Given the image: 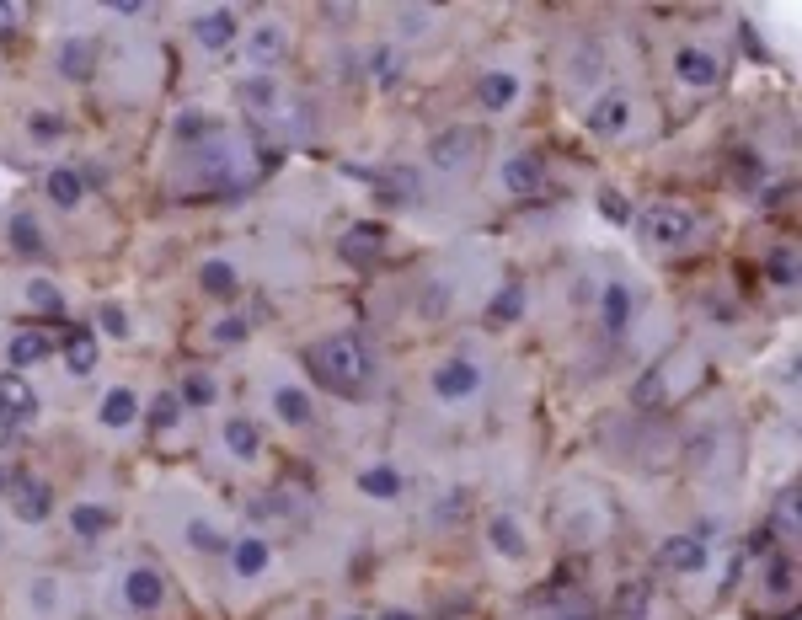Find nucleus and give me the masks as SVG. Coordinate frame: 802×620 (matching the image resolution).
Here are the masks:
<instances>
[{"label": "nucleus", "mask_w": 802, "mask_h": 620, "mask_svg": "<svg viewBox=\"0 0 802 620\" xmlns=\"http://www.w3.org/2000/svg\"><path fill=\"white\" fill-rule=\"evenodd\" d=\"M343 620H364V615H343Z\"/></svg>", "instance_id": "nucleus-51"}, {"label": "nucleus", "mask_w": 802, "mask_h": 620, "mask_svg": "<svg viewBox=\"0 0 802 620\" xmlns=\"http://www.w3.org/2000/svg\"><path fill=\"white\" fill-rule=\"evenodd\" d=\"M123 599H129V610H140V615L161 610V599H166V578H161L156 567H134L129 578H123Z\"/></svg>", "instance_id": "nucleus-8"}, {"label": "nucleus", "mask_w": 802, "mask_h": 620, "mask_svg": "<svg viewBox=\"0 0 802 620\" xmlns=\"http://www.w3.org/2000/svg\"><path fill=\"white\" fill-rule=\"evenodd\" d=\"M33 604H38V610H54V604H59V583H54V578H38V583H33Z\"/></svg>", "instance_id": "nucleus-46"}, {"label": "nucleus", "mask_w": 802, "mask_h": 620, "mask_svg": "<svg viewBox=\"0 0 802 620\" xmlns=\"http://www.w3.org/2000/svg\"><path fill=\"white\" fill-rule=\"evenodd\" d=\"M642 236L653 241L658 252H680V246L696 236V214L680 209V204H658V209L642 220Z\"/></svg>", "instance_id": "nucleus-2"}, {"label": "nucleus", "mask_w": 802, "mask_h": 620, "mask_svg": "<svg viewBox=\"0 0 802 620\" xmlns=\"http://www.w3.org/2000/svg\"><path fill=\"white\" fill-rule=\"evenodd\" d=\"M599 316H605L610 337H621L631 327V289L626 284H605V289H599Z\"/></svg>", "instance_id": "nucleus-15"}, {"label": "nucleus", "mask_w": 802, "mask_h": 620, "mask_svg": "<svg viewBox=\"0 0 802 620\" xmlns=\"http://www.w3.org/2000/svg\"><path fill=\"white\" fill-rule=\"evenodd\" d=\"M305 369H311V380H321L327 391L359 396L369 385V375H375V359H369V348L353 332H337V337H321V343L305 353Z\"/></svg>", "instance_id": "nucleus-1"}, {"label": "nucleus", "mask_w": 802, "mask_h": 620, "mask_svg": "<svg viewBox=\"0 0 802 620\" xmlns=\"http://www.w3.org/2000/svg\"><path fill=\"white\" fill-rule=\"evenodd\" d=\"M97 321H102V332H107V337H129V316H123L118 305H102V310H97Z\"/></svg>", "instance_id": "nucleus-43"}, {"label": "nucleus", "mask_w": 802, "mask_h": 620, "mask_svg": "<svg viewBox=\"0 0 802 620\" xmlns=\"http://www.w3.org/2000/svg\"><path fill=\"white\" fill-rule=\"evenodd\" d=\"M380 252H385V225H369V220H364V225H353L348 236H343V257H348V262H375Z\"/></svg>", "instance_id": "nucleus-14"}, {"label": "nucleus", "mask_w": 802, "mask_h": 620, "mask_svg": "<svg viewBox=\"0 0 802 620\" xmlns=\"http://www.w3.org/2000/svg\"><path fill=\"white\" fill-rule=\"evenodd\" d=\"M503 182H508V193H519V198H535L546 188V166H541V155L535 150H519V155H508V166H503Z\"/></svg>", "instance_id": "nucleus-9"}, {"label": "nucleus", "mask_w": 802, "mask_h": 620, "mask_svg": "<svg viewBox=\"0 0 802 620\" xmlns=\"http://www.w3.org/2000/svg\"><path fill=\"white\" fill-rule=\"evenodd\" d=\"M11 33H17V11L0 6V38H11Z\"/></svg>", "instance_id": "nucleus-47"}, {"label": "nucleus", "mask_w": 802, "mask_h": 620, "mask_svg": "<svg viewBox=\"0 0 802 620\" xmlns=\"http://www.w3.org/2000/svg\"><path fill=\"white\" fill-rule=\"evenodd\" d=\"M476 97H482V107H487V113H503V107H514V97H519V75H508V70H492V75H482Z\"/></svg>", "instance_id": "nucleus-16"}, {"label": "nucleus", "mask_w": 802, "mask_h": 620, "mask_svg": "<svg viewBox=\"0 0 802 620\" xmlns=\"http://www.w3.org/2000/svg\"><path fill=\"white\" fill-rule=\"evenodd\" d=\"M6 503H11V514H17L22 524H43V519H49V508H54V492H49V482L17 471L6 482Z\"/></svg>", "instance_id": "nucleus-3"}, {"label": "nucleus", "mask_w": 802, "mask_h": 620, "mask_svg": "<svg viewBox=\"0 0 802 620\" xmlns=\"http://www.w3.org/2000/svg\"><path fill=\"white\" fill-rule=\"evenodd\" d=\"M599 214H605L610 225H626V220H631V204H626V193L605 188V193H599Z\"/></svg>", "instance_id": "nucleus-38"}, {"label": "nucleus", "mask_w": 802, "mask_h": 620, "mask_svg": "<svg viewBox=\"0 0 802 620\" xmlns=\"http://www.w3.org/2000/svg\"><path fill=\"white\" fill-rule=\"evenodd\" d=\"M476 145H482V134L466 129V123H455V129L434 134V145H428V161H434L439 172H460V166H471Z\"/></svg>", "instance_id": "nucleus-4"}, {"label": "nucleus", "mask_w": 802, "mask_h": 620, "mask_svg": "<svg viewBox=\"0 0 802 620\" xmlns=\"http://www.w3.org/2000/svg\"><path fill=\"white\" fill-rule=\"evenodd\" d=\"M519 310H524V294H519V289H503L498 300H492V310H487V316H492V321H514Z\"/></svg>", "instance_id": "nucleus-40"}, {"label": "nucleus", "mask_w": 802, "mask_h": 620, "mask_svg": "<svg viewBox=\"0 0 802 620\" xmlns=\"http://www.w3.org/2000/svg\"><path fill=\"white\" fill-rule=\"evenodd\" d=\"M273 412H279L289 428H311L316 423V407H311V396H305L300 385H279V391H273Z\"/></svg>", "instance_id": "nucleus-12"}, {"label": "nucleus", "mask_w": 802, "mask_h": 620, "mask_svg": "<svg viewBox=\"0 0 802 620\" xmlns=\"http://www.w3.org/2000/svg\"><path fill=\"white\" fill-rule=\"evenodd\" d=\"M38 417V391L27 385L22 375H0V423L22 428Z\"/></svg>", "instance_id": "nucleus-6"}, {"label": "nucleus", "mask_w": 802, "mask_h": 620, "mask_svg": "<svg viewBox=\"0 0 802 620\" xmlns=\"http://www.w3.org/2000/svg\"><path fill=\"white\" fill-rule=\"evenodd\" d=\"M65 364H70V375H91V369H97V337L70 332L65 337Z\"/></svg>", "instance_id": "nucleus-26"}, {"label": "nucleus", "mask_w": 802, "mask_h": 620, "mask_svg": "<svg viewBox=\"0 0 802 620\" xmlns=\"http://www.w3.org/2000/svg\"><path fill=\"white\" fill-rule=\"evenodd\" d=\"M6 353H11V369H27V364H38V359H49V353H54V337H43V332H17Z\"/></svg>", "instance_id": "nucleus-22"}, {"label": "nucleus", "mask_w": 802, "mask_h": 620, "mask_svg": "<svg viewBox=\"0 0 802 620\" xmlns=\"http://www.w3.org/2000/svg\"><path fill=\"white\" fill-rule=\"evenodd\" d=\"M765 583H770V594H776V599H781V594H792V556H776V562H770V578H765Z\"/></svg>", "instance_id": "nucleus-41"}, {"label": "nucleus", "mask_w": 802, "mask_h": 620, "mask_svg": "<svg viewBox=\"0 0 802 620\" xmlns=\"http://www.w3.org/2000/svg\"><path fill=\"white\" fill-rule=\"evenodd\" d=\"M487 540H492V551H503V556H524V530L508 514L487 519Z\"/></svg>", "instance_id": "nucleus-24"}, {"label": "nucleus", "mask_w": 802, "mask_h": 620, "mask_svg": "<svg viewBox=\"0 0 802 620\" xmlns=\"http://www.w3.org/2000/svg\"><path fill=\"white\" fill-rule=\"evenodd\" d=\"M663 567L701 572V567H706V546H701L696 535H669V540H663Z\"/></svg>", "instance_id": "nucleus-13"}, {"label": "nucleus", "mask_w": 802, "mask_h": 620, "mask_svg": "<svg viewBox=\"0 0 802 620\" xmlns=\"http://www.w3.org/2000/svg\"><path fill=\"white\" fill-rule=\"evenodd\" d=\"M70 524H75V535L97 540V535L113 530V514H107L102 503H75V508H70Z\"/></svg>", "instance_id": "nucleus-25"}, {"label": "nucleus", "mask_w": 802, "mask_h": 620, "mask_svg": "<svg viewBox=\"0 0 802 620\" xmlns=\"http://www.w3.org/2000/svg\"><path fill=\"white\" fill-rule=\"evenodd\" d=\"M626 123H631V102L626 97H605V102H594V113H589L594 134H621Z\"/></svg>", "instance_id": "nucleus-21"}, {"label": "nucleus", "mask_w": 802, "mask_h": 620, "mask_svg": "<svg viewBox=\"0 0 802 620\" xmlns=\"http://www.w3.org/2000/svg\"><path fill=\"white\" fill-rule=\"evenodd\" d=\"M225 449H230V455H241V460H257L262 439H257V428L246 423V417H230V423H225Z\"/></svg>", "instance_id": "nucleus-27"}, {"label": "nucleus", "mask_w": 802, "mask_h": 620, "mask_svg": "<svg viewBox=\"0 0 802 620\" xmlns=\"http://www.w3.org/2000/svg\"><path fill=\"white\" fill-rule=\"evenodd\" d=\"M198 284H204V294H214V300H236V289H241V278H236V268L230 262H204L198 268Z\"/></svg>", "instance_id": "nucleus-19"}, {"label": "nucleus", "mask_w": 802, "mask_h": 620, "mask_svg": "<svg viewBox=\"0 0 802 620\" xmlns=\"http://www.w3.org/2000/svg\"><path fill=\"white\" fill-rule=\"evenodd\" d=\"M188 540H193V546H198V551H225V540H220V535H214V530H209V524H198V519L188 524Z\"/></svg>", "instance_id": "nucleus-45"}, {"label": "nucleus", "mask_w": 802, "mask_h": 620, "mask_svg": "<svg viewBox=\"0 0 802 620\" xmlns=\"http://www.w3.org/2000/svg\"><path fill=\"white\" fill-rule=\"evenodd\" d=\"M733 182H738L744 193H754V188L765 182V161H760L754 150H733Z\"/></svg>", "instance_id": "nucleus-29"}, {"label": "nucleus", "mask_w": 802, "mask_h": 620, "mask_svg": "<svg viewBox=\"0 0 802 620\" xmlns=\"http://www.w3.org/2000/svg\"><path fill=\"white\" fill-rule=\"evenodd\" d=\"M380 620H418V615H412V610H385Z\"/></svg>", "instance_id": "nucleus-48"}, {"label": "nucleus", "mask_w": 802, "mask_h": 620, "mask_svg": "<svg viewBox=\"0 0 802 620\" xmlns=\"http://www.w3.org/2000/svg\"><path fill=\"white\" fill-rule=\"evenodd\" d=\"M369 70H375V86H396V81H401L396 49H375V54H369Z\"/></svg>", "instance_id": "nucleus-36"}, {"label": "nucleus", "mask_w": 802, "mask_h": 620, "mask_svg": "<svg viewBox=\"0 0 802 620\" xmlns=\"http://www.w3.org/2000/svg\"><path fill=\"white\" fill-rule=\"evenodd\" d=\"M252 54H257V65H279V59H284V33H279V27H257V33H252Z\"/></svg>", "instance_id": "nucleus-31"}, {"label": "nucleus", "mask_w": 802, "mask_h": 620, "mask_svg": "<svg viewBox=\"0 0 802 620\" xmlns=\"http://www.w3.org/2000/svg\"><path fill=\"white\" fill-rule=\"evenodd\" d=\"M674 75H680L690 91H706V86L722 81V65H717L712 49H696V43H685V49L674 54Z\"/></svg>", "instance_id": "nucleus-7"}, {"label": "nucleus", "mask_w": 802, "mask_h": 620, "mask_svg": "<svg viewBox=\"0 0 802 620\" xmlns=\"http://www.w3.org/2000/svg\"><path fill=\"white\" fill-rule=\"evenodd\" d=\"M241 107L246 113H273V107H279V86L273 81H241Z\"/></svg>", "instance_id": "nucleus-30"}, {"label": "nucleus", "mask_w": 802, "mask_h": 620, "mask_svg": "<svg viewBox=\"0 0 802 620\" xmlns=\"http://www.w3.org/2000/svg\"><path fill=\"white\" fill-rule=\"evenodd\" d=\"M557 620H594V615H557Z\"/></svg>", "instance_id": "nucleus-49"}, {"label": "nucleus", "mask_w": 802, "mask_h": 620, "mask_svg": "<svg viewBox=\"0 0 802 620\" xmlns=\"http://www.w3.org/2000/svg\"><path fill=\"white\" fill-rule=\"evenodd\" d=\"M91 70H97V38H65V49H59V75H65V81H91Z\"/></svg>", "instance_id": "nucleus-10"}, {"label": "nucleus", "mask_w": 802, "mask_h": 620, "mask_svg": "<svg viewBox=\"0 0 802 620\" xmlns=\"http://www.w3.org/2000/svg\"><path fill=\"white\" fill-rule=\"evenodd\" d=\"M27 300H33V310H43V316H65V294H59L49 278H33V284H27Z\"/></svg>", "instance_id": "nucleus-32"}, {"label": "nucleus", "mask_w": 802, "mask_h": 620, "mask_svg": "<svg viewBox=\"0 0 802 620\" xmlns=\"http://www.w3.org/2000/svg\"><path fill=\"white\" fill-rule=\"evenodd\" d=\"M230 562H236L241 578H257V572L268 567V540H257V535L236 540V546H230Z\"/></svg>", "instance_id": "nucleus-23"}, {"label": "nucleus", "mask_w": 802, "mask_h": 620, "mask_svg": "<svg viewBox=\"0 0 802 620\" xmlns=\"http://www.w3.org/2000/svg\"><path fill=\"white\" fill-rule=\"evenodd\" d=\"M214 343H241V337H246V321L241 316H225V321H214Z\"/></svg>", "instance_id": "nucleus-44"}, {"label": "nucleus", "mask_w": 802, "mask_h": 620, "mask_svg": "<svg viewBox=\"0 0 802 620\" xmlns=\"http://www.w3.org/2000/svg\"><path fill=\"white\" fill-rule=\"evenodd\" d=\"M182 417V396L177 391H161L156 401H150V428H172Z\"/></svg>", "instance_id": "nucleus-35"}, {"label": "nucleus", "mask_w": 802, "mask_h": 620, "mask_svg": "<svg viewBox=\"0 0 802 620\" xmlns=\"http://www.w3.org/2000/svg\"><path fill=\"white\" fill-rule=\"evenodd\" d=\"M482 391V364L476 359H444L434 369V396L439 401H466Z\"/></svg>", "instance_id": "nucleus-5"}, {"label": "nucleus", "mask_w": 802, "mask_h": 620, "mask_svg": "<svg viewBox=\"0 0 802 620\" xmlns=\"http://www.w3.org/2000/svg\"><path fill=\"white\" fill-rule=\"evenodd\" d=\"M214 134V118L209 113H182L177 118V139H209Z\"/></svg>", "instance_id": "nucleus-39"}, {"label": "nucleus", "mask_w": 802, "mask_h": 620, "mask_svg": "<svg viewBox=\"0 0 802 620\" xmlns=\"http://www.w3.org/2000/svg\"><path fill=\"white\" fill-rule=\"evenodd\" d=\"M134 417H140V396H134L129 385H113L107 401H102V423H107V428H129Z\"/></svg>", "instance_id": "nucleus-18"}, {"label": "nucleus", "mask_w": 802, "mask_h": 620, "mask_svg": "<svg viewBox=\"0 0 802 620\" xmlns=\"http://www.w3.org/2000/svg\"><path fill=\"white\" fill-rule=\"evenodd\" d=\"M786 620H797V610H786Z\"/></svg>", "instance_id": "nucleus-50"}, {"label": "nucleus", "mask_w": 802, "mask_h": 620, "mask_svg": "<svg viewBox=\"0 0 802 620\" xmlns=\"http://www.w3.org/2000/svg\"><path fill=\"white\" fill-rule=\"evenodd\" d=\"M359 492H364V498L396 503L401 498V471H396V465H369V471L359 476Z\"/></svg>", "instance_id": "nucleus-20"}, {"label": "nucleus", "mask_w": 802, "mask_h": 620, "mask_svg": "<svg viewBox=\"0 0 802 620\" xmlns=\"http://www.w3.org/2000/svg\"><path fill=\"white\" fill-rule=\"evenodd\" d=\"M193 38L204 43V49H230L236 43V11H204V17L193 22Z\"/></svg>", "instance_id": "nucleus-11"}, {"label": "nucleus", "mask_w": 802, "mask_h": 620, "mask_svg": "<svg viewBox=\"0 0 802 620\" xmlns=\"http://www.w3.org/2000/svg\"><path fill=\"white\" fill-rule=\"evenodd\" d=\"M177 396L188 401V407H209V401H214V380H209V375H188Z\"/></svg>", "instance_id": "nucleus-37"}, {"label": "nucleus", "mask_w": 802, "mask_h": 620, "mask_svg": "<svg viewBox=\"0 0 802 620\" xmlns=\"http://www.w3.org/2000/svg\"><path fill=\"white\" fill-rule=\"evenodd\" d=\"M11 252H22V257L43 252V230H38L33 214H11Z\"/></svg>", "instance_id": "nucleus-28"}, {"label": "nucleus", "mask_w": 802, "mask_h": 620, "mask_svg": "<svg viewBox=\"0 0 802 620\" xmlns=\"http://www.w3.org/2000/svg\"><path fill=\"white\" fill-rule=\"evenodd\" d=\"M59 129H65L59 113H33V118H27V134H33V139H59Z\"/></svg>", "instance_id": "nucleus-42"}, {"label": "nucleus", "mask_w": 802, "mask_h": 620, "mask_svg": "<svg viewBox=\"0 0 802 620\" xmlns=\"http://www.w3.org/2000/svg\"><path fill=\"white\" fill-rule=\"evenodd\" d=\"M49 198H54V209H81L86 177L75 172V166H54V172H49Z\"/></svg>", "instance_id": "nucleus-17"}, {"label": "nucleus", "mask_w": 802, "mask_h": 620, "mask_svg": "<svg viewBox=\"0 0 802 620\" xmlns=\"http://www.w3.org/2000/svg\"><path fill=\"white\" fill-rule=\"evenodd\" d=\"M765 273L776 278L781 289H797V257H792V246H776V252H770V262H765Z\"/></svg>", "instance_id": "nucleus-34"}, {"label": "nucleus", "mask_w": 802, "mask_h": 620, "mask_svg": "<svg viewBox=\"0 0 802 620\" xmlns=\"http://www.w3.org/2000/svg\"><path fill=\"white\" fill-rule=\"evenodd\" d=\"M647 599H653V594H647L642 583H621V594H615V615H621V620H642Z\"/></svg>", "instance_id": "nucleus-33"}]
</instances>
